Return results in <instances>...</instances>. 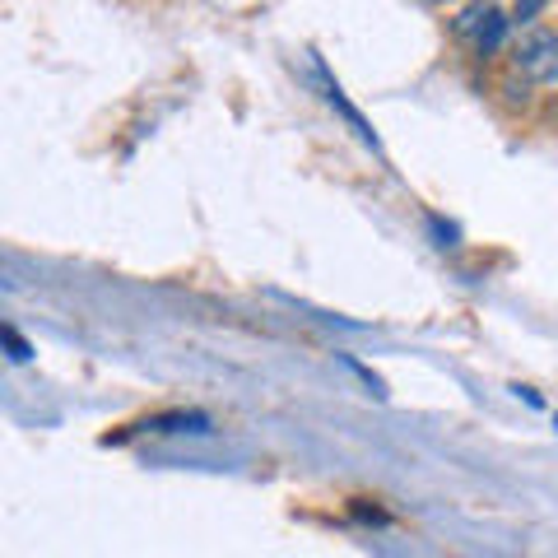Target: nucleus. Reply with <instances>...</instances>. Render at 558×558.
I'll list each match as a JSON object with an SVG mask.
<instances>
[{
  "label": "nucleus",
  "mask_w": 558,
  "mask_h": 558,
  "mask_svg": "<svg viewBox=\"0 0 558 558\" xmlns=\"http://www.w3.org/2000/svg\"><path fill=\"white\" fill-rule=\"evenodd\" d=\"M512 65L531 84H558V33H545V28L526 33L512 51Z\"/></svg>",
  "instance_id": "nucleus-1"
},
{
  "label": "nucleus",
  "mask_w": 558,
  "mask_h": 558,
  "mask_svg": "<svg viewBox=\"0 0 558 558\" xmlns=\"http://www.w3.org/2000/svg\"><path fill=\"white\" fill-rule=\"evenodd\" d=\"M457 33H461V38L475 43L480 57H488V51H498V47H502V38H508V20H502V10H498V5H488V0H480V5L461 10Z\"/></svg>",
  "instance_id": "nucleus-2"
},
{
  "label": "nucleus",
  "mask_w": 558,
  "mask_h": 558,
  "mask_svg": "<svg viewBox=\"0 0 558 558\" xmlns=\"http://www.w3.org/2000/svg\"><path fill=\"white\" fill-rule=\"evenodd\" d=\"M0 340H5V349H10V359H14V363H28V359H33V344H28V340H24L14 326L0 330Z\"/></svg>",
  "instance_id": "nucleus-3"
},
{
  "label": "nucleus",
  "mask_w": 558,
  "mask_h": 558,
  "mask_svg": "<svg viewBox=\"0 0 558 558\" xmlns=\"http://www.w3.org/2000/svg\"><path fill=\"white\" fill-rule=\"evenodd\" d=\"M545 5H549V0H517V5H512V20H517V24H535Z\"/></svg>",
  "instance_id": "nucleus-4"
},
{
  "label": "nucleus",
  "mask_w": 558,
  "mask_h": 558,
  "mask_svg": "<svg viewBox=\"0 0 558 558\" xmlns=\"http://www.w3.org/2000/svg\"><path fill=\"white\" fill-rule=\"evenodd\" d=\"M433 5H457V0H433Z\"/></svg>",
  "instance_id": "nucleus-5"
}]
</instances>
